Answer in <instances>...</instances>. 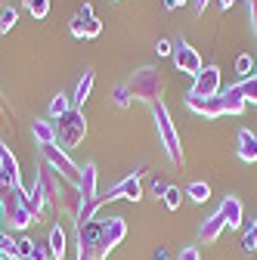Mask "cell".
I'll return each instance as SVG.
<instances>
[{"label": "cell", "instance_id": "6da1fadb", "mask_svg": "<svg viewBox=\"0 0 257 260\" xmlns=\"http://www.w3.org/2000/svg\"><path fill=\"white\" fill-rule=\"evenodd\" d=\"M0 211H4V223L16 226V230H25L35 220L25 189H0Z\"/></svg>", "mask_w": 257, "mask_h": 260}, {"label": "cell", "instance_id": "7a4b0ae2", "mask_svg": "<svg viewBox=\"0 0 257 260\" xmlns=\"http://www.w3.org/2000/svg\"><path fill=\"white\" fill-rule=\"evenodd\" d=\"M53 130H56V143L66 146V149H72V146H78V143L84 140L87 121H84V115H81L78 109H72L69 115H62V118L53 124Z\"/></svg>", "mask_w": 257, "mask_h": 260}, {"label": "cell", "instance_id": "3957f363", "mask_svg": "<svg viewBox=\"0 0 257 260\" xmlns=\"http://www.w3.org/2000/svg\"><path fill=\"white\" fill-rule=\"evenodd\" d=\"M152 112H155V121H158V134H162V143H165V149H168V158L174 161V165H183V149H180L177 130H174V121H171L165 103H162V100L152 103Z\"/></svg>", "mask_w": 257, "mask_h": 260}, {"label": "cell", "instance_id": "277c9868", "mask_svg": "<svg viewBox=\"0 0 257 260\" xmlns=\"http://www.w3.org/2000/svg\"><path fill=\"white\" fill-rule=\"evenodd\" d=\"M127 87H131V96H137V100L158 103V96H162V90H165V81H162V75H158L155 69H140L137 78L127 81Z\"/></svg>", "mask_w": 257, "mask_h": 260}, {"label": "cell", "instance_id": "5b68a950", "mask_svg": "<svg viewBox=\"0 0 257 260\" xmlns=\"http://www.w3.org/2000/svg\"><path fill=\"white\" fill-rule=\"evenodd\" d=\"M220 93V69L217 65H208V69L199 72L196 84H192V90L186 96H196V100H208V96H217Z\"/></svg>", "mask_w": 257, "mask_h": 260}, {"label": "cell", "instance_id": "8992f818", "mask_svg": "<svg viewBox=\"0 0 257 260\" xmlns=\"http://www.w3.org/2000/svg\"><path fill=\"white\" fill-rule=\"evenodd\" d=\"M174 62H177V69H180L183 75H192V78H199V72L205 69V65H202V56L192 50L186 41H177V44H174Z\"/></svg>", "mask_w": 257, "mask_h": 260}, {"label": "cell", "instance_id": "52a82bcc", "mask_svg": "<svg viewBox=\"0 0 257 260\" xmlns=\"http://www.w3.org/2000/svg\"><path fill=\"white\" fill-rule=\"evenodd\" d=\"M124 233H127V226H124V220L121 217H109L106 223H100V245H103V257L124 239Z\"/></svg>", "mask_w": 257, "mask_h": 260}, {"label": "cell", "instance_id": "ba28073f", "mask_svg": "<svg viewBox=\"0 0 257 260\" xmlns=\"http://www.w3.org/2000/svg\"><path fill=\"white\" fill-rule=\"evenodd\" d=\"M0 189H22L16 158L10 155V149L4 143H0Z\"/></svg>", "mask_w": 257, "mask_h": 260}, {"label": "cell", "instance_id": "9c48e42d", "mask_svg": "<svg viewBox=\"0 0 257 260\" xmlns=\"http://www.w3.org/2000/svg\"><path fill=\"white\" fill-rule=\"evenodd\" d=\"M100 22H96V16H93V10L84 4L78 13H75V19H72V35L75 38H96L100 35Z\"/></svg>", "mask_w": 257, "mask_h": 260}, {"label": "cell", "instance_id": "30bf717a", "mask_svg": "<svg viewBox=\"0 0 257 260\" xmlns=\"http://www.w3.org/2000/svg\"><path fill=\"white\" fill-rule=\"evenodd\" d=\"M236 158L245 161V165L257 161V134H254V130L239 127V134H236Z\"/></svg>", "mask_w": 257, "mask_h": 260}, {"label": "cell", "instance_id": "8fae6325", "mask_svg": "<svg viewBox=\"0 0 257 260\" xmlns=\"http://www.w3.org/2000/svg\"><path fill=\"white\" fill-rule=\"evenodd\" d=\"M217 100H220V106H223V115H242L245 106H248V100H245V93H242L239 84H236V87H227V90H220Z\"/></svg>", "mask_w": 257, "mask_h": 260}, {"label": "cell", "instance_id": "7c38bea8", "mask_svg": "<svg viewBox=\"0 0 257 260\" xmlns=\"http://www.w3.org/2000/svg\"><path fill=\"white\" fill-rule=\"evenodd\" d=\"M227 230V220H223V214L220 211H214L211 217H205V223L199 226V242L202 245H211V242H217L220 239V233Z\"/></svg>", "mask_w": 257, "mask_h": 260}, {"label": "cell", "instance_id": "4fadbf2b", "mask_svg": "<svg viewBox=\"0 0 257 260\" xmlns=\"http://www.w3.org/2000/svg\"><path fill=\"white\" fill-rule=\"evenodd\" d=\"M186 106H189L192 112L205 115V118H220V115H223V106H220L217 96H208V100H196V96H186Z\"/></svg>", "mask_w": 257, "mask_h": 260}, {"label": "cell", "instance_id": "5bb4252c", "mask_svg": "<svg viewBox=\"0 0 257 260\" xmlns=\"http://www.w3.org/2000/svg\"><path fill=\"white\" fill-rule=\"evenodd\" d=\"M217 211L223 214L227 226H233V230H239V226H242V202L236 199V195H227V199L220 202V208H217Z\"/></svg>", "mask_w": 257, "mask_h": 260}, {"label": "cell", "instance_id": "9a60e30c", "mask_svg": "<svg viewBox=\"0 0 257 260\" xmlns=\"http://www.w3.org/2000/svg\"><path fill=\"white\" fill-rule=\"evenodd\" d=\"M50 257L53 260H62L66 257V230H62V226H53L50 230Z\"/></svg>", "mask_w": 257, "mask_h": 260}, {"label": "cell", "instance_id": "2e32d148", "mask_svg": "<svg viewBox=\"0 0 257 260\" xmlns=\"http://www.w3.org/2000/svg\"><path fill=\"white\" fill-rule=\"evenodd\" d=\"M186 195H189L192 202H199V205H202V202L211 199V186H208L205 180H196V183H189V186H186Z\"/></svg>", "mask_w": 257, "mask_h": 260}, {"label": "cell", "instance_id": "e0dca14e", "mask_svg": "<svg viewBox=\"0 0 257 260\" xmlns=\"http://www.w3.org/2000/svg\"><path fill=\"white\" fill-rule=\"evenodd\" d=\"M35 137H38L41 146H56V130L47 121H35Z\"/></svg>", "mask_w": 257, "mask_h": 260}, {"label": "cell", "instance_id": "ac0fdd59", "mask_svg": "<svg viewBox=\"0 0 257 260\" xmlns=\"http://www.w3.org/2000/svg\"><path fill=\"white\" fill-rule=\"evenodd\" d=\"M90 87H93V72L87 69V72H84V78L78 81V90H75V106H78V109L87 103V96H90Z\"/></svg>", "mask_w": 257, "mask_h": 260}, {"label": "cell", "instance_id": "d6986e66", "mask_svg": "<svg viewBox=\"0 0 257 260\" xmlns=\"http://www.w3.org/2000/svg\"><path fill=\"white\" fill-rule=\"evenodd\" d=\"M251 69H254V59H251L248 53H242V56L236 59V75H239L242 81H248V78H251Z\"/></svg>", "mask_w": 257, "mask_h": 260}, {"label": "cell", "instance_id": "ffe728a7", "mask_svg": "<svg viewBox=\"0 0 257 260\" xmlns=\"http://www.w3.org/2000/svg\"><path fill=\"white\" fill-rule=\"evenodd\" d=\"M242 248L248 251V254H254L257 251V217H254V223L245 230V239H242Z\"/></svg>", "mask_w": 257, "mask_h": 260}, {"label": "cell", "instance_id": "44dd1931", "mask_svg": "<svg viewBox=\"0 0 257 260\" xmlns=\"http://www.w3.org/2000/svg\"><path fill=\"white\" fill-rule=\"evenodd\" d=\"M239 87H242V93H245L248 103H257V75H251L248 81H239Z\"/></svg>", "mask_w": 257, "mask_h": 260}, {"label": "cell", "instance_id": "7402d4cb", "mask_svg": "<svg viewBox=\"0 0 257 260\" xmlns=\"http://www.w3.org/2000/svg\"><path fill=\"white\" fill-rule=\"evenodd\" d=\"M69 112H72V109H69V100H66V96L59 93L56 100L50 103V115H53V118H62V115H69Z\"/></svg>", "mask_w": 257, "mask_h": 260}, {"label": "cell", "instance_id": "603a6c76", "mask_svg": "<svg viewBox=\"0 0 257 260\" xmlns=\"http://www.w3.org/2000/svg\"><path fill=\"white\" fill-rule=\"evenodd\" d=\"M25 7L31 10V16H35V19H44L47 10H50V0H25Z\"/></svg>", "mask_w": 257, "mask_h": 260}, {"label": "cell", "instance_id": "cb8c5ba5", "mask_svg": "<svg viewBox=\"0 0 257 260\" xmlns=\"http://www.w3.org/2000/svg\"><path fill=\"white\" fill-rule=\"evenodd\" d=\"M115 106H118V109H127V106H131V87H127V84H118V87H115Z\"/></svg>", "mask_w": 257, "mask_h": 260}, {"label": "cell", "instance_id": "d4e9b609", "mask_svg": "<svg viewBox=\"0 0 257 260\" xmlns=\"http://www.w3.org/2000/svg\"><path fill=\"white\" fill-rule=\"evenodd\" d=\"M162 202H165L171 211H177V208H180V202H183V192H180L177 186H171V189L165 192V199H162Z\"/></svg>", "mask_w": 257, "mask_h": 260}, {"label": "cell", "instance_id": "484cf974", "mask_svg": "<svg viewBox=\"0 0 257 260\" xmlns=\"http://www.w3.org/2000/svg\"><path fill=\"white\" fill-rule=\"evenodd\" d=\"M16 25V10H0V35H7V31Z\"/></svg>", "mask_w": 257, "mask_h": 260}, {"label": "cell", "instance_id": "4316f807", "mask_svg": "<svg viewBox=\"0 0 257 260\" xmlns=\"http://www.w3.org/2000/svg\"><path fill=\"white\" fill-rule=\"evenodd\" d=\"M22 260H53V257H50V248L47 245H35V251H31L28 257H22Z\"/></svg>", "mask_w": 257, "mask_h": 260}, {"label": "cell", "instance_id": "83f0119b", "mask_svg": "<svg viewBox=\"0 0 257 260\" xmlns=\"http://www.w3.org/2000/svg\"><path fill=\"white\" fill-rule=\"evenodd\" d=\"M180 260H202V254H199L196 245H186V248L180 251Z\"/></svg>", "mask_w": 257, "mask_h": 260}, {"label": "cell", "instance_id": "f1b7e54d", "mask_svg": "<svg viewBox=\"0 0 257 260\" xmlns=\"http://www.w3.org/2000/svg\"><path fill=\"white\" fill-rule=\"evenodd\" d=\"M168 189H171V183H168V180H155V183H152L155 199H165V192H168Z\"/></svg>", "mask_w": 257, "mask_h": 260}, {"label": "cell", "instance_id": "f546056e", "mask_svg": "<svg viewBox=\"0 0 257 260\" xmlns=\"http://www.w3.org/2000/svg\"><path fill=\"white\" fill-rule=\"evenodd\" d=\"M31 251H35V242H31V239H19V260L28 257Z\"/></svg>", "mask_w": 257, "mask_h": 260}, {"label": "cell", "instance_id": "4dcf8cb0", "mask_svg": "<svg viewBox=\"0 0 257 260\" xmlns=\"http://www.w3.org/2000/svg\"><path fill=\"white\" fill-rule=\"evenodd\" d=\"M155 53H158V56H171V53H174V44H171V41H158V44H155Z\"/></svg>", "mask_w": 257, "mask_h": 260}, {"label": "cell", "instance_id": "1f68e13d", "mask_svg": "<svg viewBox=\"0 0 257 260\" xmlns=\"http://www.w3.org/2000/svg\"><path fill=\"white\" fill-rule=\"evenodd\" d=\"M180 4H186V0H165V10H177Z\"/></svg>", "mask_w": 257, "mask_h": 260}, {"label": "cell", "instance_id": "d6a6232c", "mask_svg": "<svg viewBox=\"0 0 257 260\" xmlns=\"http://www.w3.org/2000/svg\"><path fill=\"white\" fill-rule=\"evenodd\" d=\"M155 260H171V254H168L165 248H158V251H155Z\"/></svg>", "mask_w": 257, "mask_h": 260}, {"label": "cell", "instance_id": "836d02e7", "mask_svg": "<svg viewBox=\"0 0 257 260\" xmlns=\"http://www.w3.org/2000/svg\"><path fill=\"white\" fill-rule=\"evenodd\" d=\"M208 10V0H196V13H205Z\"/></svg>", "mask_w": 257, "mask_h": 260}, {"label": "cell", "instance_id": "e575fe53", "mask_svg": "<svg viewBox=\"0 0 257 260\" xmlns=\"http://www.w3.org/2000/svg\"><path fill=\"white\" fill-rule=\"evenodd\" d=\"M217 4H220V10H230V7H233V0H217Z\"/></svg>", "mask_w": 257, "mask_h": 260}, {"label": "cell", "instance_id": "d590c367", "mask_svg": "<svg viewBox=\"0 0 257 260\" xmlns=\"http://www.w3.org/2000/svg\"><path fill=\"white\" fill-rule=\"evenodd\" d=\"M254 260H257V251H254Z\"/></svg>", "mask_w": 257, "mask_h": 260}, {"label": "cell", "instance_id": "8d00e7d4", "mask_svg": "<svg viewBox=\"0 0 257 260\" xmlns=\"http://www.w3.org/2000/svg\"><path fill=\"white\" fill-rule=\"evenodd\" d=\"M245 4H251V0H245Z\"/></svg>", "mask_w": 257, "mask_h": 260}]
</instances>
